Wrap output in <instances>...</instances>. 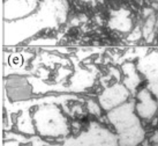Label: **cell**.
<instances>
[{
	"label": "cell",
	"instance_id": "1",
	"mask_svg": "<svg viewBox=\"0 0 158 146\" xmlns=\"http://www.w3.org/2000/svg\"><path fill=\"white\" fill-rule=\"evenodd\" d=\"M67 9L65 0H45L40 9L29 16L12 22L6 21L5 44H18L45 27L64 22L67 18Z\"/></svg>",
	"mask_w": 158,
	"mask_h": 146
},
{
	"label": "cell",
	"instance_id": "2",
	"mask_svg": "<svg viewBox=\"0 0 158 146\" xmlns=\"http://www.w3.org/2000/svg\"><path fill=\"white\" fill-rule=\"evenodd\" d=\"M107 118L115 130L120 146H137L143 142L145 133L135 111V102L127 101L107 111Z\"/></svg>",
	"mask_w": 158,
	"mask_h": 146
},
{
	"label": "cell",
	"instance_id": "3",
	"mask_svg": "<svg viewBox=\"0 0 158 146\" xmlns=\"http://www.w3.org/2000/svg\"><path fill=\"white\" fill-rule=\"evenodd\" d=\"M32 117L36 131L42 137H65L69 132L68 121L57 104L48 103L38 107Z\"/></svg>",
	"mask_w": 158,
	"mask_h": 146
},
{
	"label": "cell",
	"instance_id": "4",
	"mask_svg": "<svg viewBox=\"0 0 158 146\" xmlns=\"http://www.w3.org/2000/svg\"><path fill=\"white\" fill-rule=\"evenodd\" d=\"M129 93L131 91L123 82L117 81L115 84L104 88V91L98 95V103L103 110L110 111L127 102Z\"/></svg>",
	"mask_w": 158,
	"mask_h": 146
},
{
	"label": "cell",
	"instance_id": "5",
	"mask_svg": "<svg viewBox=\"0 0 158 146\" xmlns=\"http://www.w3.org/2000/svg\"><path fill=\"white\" fill-rule=\"evenodd\" d=\"M38 8V0H6L5 20L15 21L27 18Z\"/></svg>",
	"mask_w": 158,
	"mask_h": 146
},
{
	"label": "cell",
	"instance_id": "6",
	"mask_svg": "<svg viewBox=\"0 0 158 146\" xmlns=\"http://www.w3.org/2000/svg\"><path fill=\"white\" fill-rule=\"evenodd\" d=\"M158 110V101L148 87L140 89L136 94L135 111L141 120H151Z\"/></svg>",
	"mask_w": 158,
	"mask_h": 146
},
{
	"label": "cell",
	"instance_id": "7",
	"mask_svg": "<svg viewBox=\"0 0 158 146\" xmlns=\"http://www.w3.org/2000/svg\"><path fill=\"white\" fill-rule=\"evenodd\" d=\"M31 88L30 81L21 77H12L6 85L7 94L13 101L28 99L31 95Z\"/></svg>",
	"mask_w": 158,
	"mask_h": 146
},
{
	"label": "cell",
	"instance_id": "8",
	"mask_svg": "<svg viewBox=\"0 0 158 146\" xmlns=\"http://www.w3.org/2000/svg\"><path fill=\"white\" fill-rule=\"evenodd\" d=\"M109 24L113 30L120 31V33H129L133 30V21L131 18V13L125 9L114 12Z\"/></svg>",
	"mask_w": 158,
	"mask_h": 146
},
{
	"label": "cell",
	"instance_id": "9",
	"mask_svg": "<svg viewBox=\"0 0 158 146\" xmlns=\"http://www.w3.org/2000/svg\"><path fill=\"white\" fill-rule=\"evenodd\" d=\"M137 70L145 78L154 80L158 78V52H151L140 60Z\"/></svg>",
	"mask_w": 158,
	"mask_h": 146
},
{
	"label": "cell",
	"instance_id": "10",
	"mask_svg": "<svg viewBox=\"0 0 158 146\" xmlns=\"http://www.w3.org/2000/svg\"><path fill=\"white\" fill-rule=\"evenodd\" d=\"M121 72H123V84L131 92H134L141 82V75L137 67L133 63H125L121 66Z\"/></svg>",
	"mask_w": 158,
	"mask_h": 146
},
{
	"label": "cell",
	"instance_id": "11",
	"mask_svg": "<svg viewBox=\"0 0 158 146\" xmlns=\"http://www.w3.org/2000/svg\"><path fill=\"white\" fill-rule=\"evenodd\" d=\"M94 84V75L85 70H80L70 78L69 88L72 91L81 92L89 88Z\"/></svg>",
	"mask_w": 158,
	"mask_h": 146
},
{
	"label": "cell",
	"instance_id": "12",
	"mask_svg": "<svg viewBox=\"0 0 158 146\" xmlns=\"http://www.w3.org/2000/svg\"><path fill=\"white\" fill-rule=\"evenodd\" d=\"M16 128L20 132L26 133V135H35L36 126L34 123V117L28 113V111H22L18 117L16 122Z\"/></svg>",
	"mask_w": 158,
	"mask_h": 146
},
{
	"label": "cell",
	"instance_id": "13",
	"mask_svg": "<svg viewBox=\"0 0 158 146\" xmlns=\"http://www.w3.org/2000/svg\"><path fill=\"white\" fill-rule=\"evenodd\" d=\"M156 18L154 14H151L149 18L145 20L144 26L142 27V35L147 41H149V38L151 40V37L154 35L155 27H156Z\"/></svg>",
	"mask_w": 158,
	"mask_h": 146
},
{
	"label": "cell",
	"instance_id": "14",
	"mask_svg": "<svg viewBox=\"0 0 158 146\" xmlns=\"http://www.w3.org/2000/svg\"><path fill=\"white\" fill-rule=\"evenodd\" d=\"M88 110L90 111L91 114L99 115L103 109H102V107L99 106V103H96V102H94V101H89L88 102Z\"/></svg>",
	"mask_w": 158,
	"mask_h": 146
},
{
	"label": "cell",
	"instance_id": "15",
	"mask_svg": "<svg viewBox=\"0 0 158 146\" xmlns=\"http://www.w3.org/2000/svg\"><path fill=\"white\" fill-rule=\"evenodd\" d=\"M148 88L151 91V93L154 94V96L156 97V100L158 101V78L154 80H150L149 85H148Z\"/></svg>",
	"mask_w": 158,
	"mask_h": 146
},
{
	"label": "cell",
	"instance_id": "16",
	"mask_svg": "<svg viewBox=\"0 0 158 146\" xmlns=\"http://www.w3.org/2000/svg\"><path fill=\"white\" fill-rule=\"evenodd\" d=\"M80 1H81V2H85V4H87V2H92V1H95V0H80Z\"/></svg>",
	"mask_w": 158,
	"mask_h": 146
},
{
	"label": "cell",
	"instance_id": "17",
	"mask_svg": "<svg viewBox=\"0 0 158 146\" xmlns=\"http://www.w3.org/2000/svg\"><path fill=\"white\" fill-rule=\"evenodd\" d=\"M157 22H158V20H157Z\"/></svg>",
	"mask_w": 158,
	"mask_h": 146
}]
</instances>
